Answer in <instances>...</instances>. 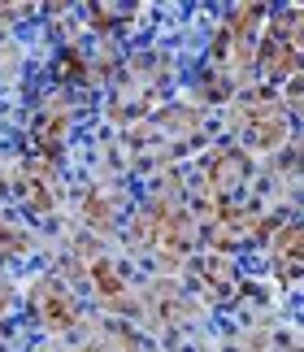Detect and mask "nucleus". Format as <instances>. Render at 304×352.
<instances>
[{"instance_id": "obj_1", "label": "nucleus", "mask_w": 304, "mask_h": 352, "mask_svg": "<svg viewBox=\"0 0 304 352\" xmlns=\"http://www.w3.org/2000/svg\"><path fill=\"white\" fill-rule=\"evenodd\" d=\"M304 70V9H279L261 26L257 74L265 83H292Z\"/></svg>"}, {"instance_id": "obj_2", "label": "nucleus", "mask_w": 304, "mask_h": 352, "mask_svg": "<svg viewBox=\"0 0 304 352\" xmlns=\"http://www.w3.org/2000/svg\"><path fill=\"white\" fill-rule=\"evenodd\" d=\"M261 13H265L261 5H248V9H230V18L222 22L209 65L230 78V87H239L243 74L257 70V44H261V26H265Z\"/></svg>"}, {"instance_id": "obj_3", "label": "nucleus", "mask_w": 304, "mask_h": 352, "mask_svg": "<svg viewBox=\"0 0 304 352\" xmlns=\"http://www.w3.org/2000/svg\"><path fill=\"white\" fill-rule=\"evenodd\" d=\"M235 126H239V140L248 148H257V153H270V148H279L287 140V109L283 100L265 96V91H257V96H248L239 104V113H235Z\"/></svg>"}, {"instance_id": "obj_4", "label": "nucleus", "mask_w": 304, "mask_h": 352, "mask_svg": "<svg viewBox=\"0 0 304 352\" xmlns=\"http://www.w3.org/2000/svg\"><path fill=\"white\" fill-rule=\"evenodd\" d=\"M274 265H279L283 278L304 274V226H287L274 243Z\"/></svg>"}, {"instance_id": "obj_5", "label": "nucleus", "mask_w": 304, "mask_h": 352, "mask_svg": "<svg viewBox=\"0 0 304 352\" xmlns=\"http://www.w3.org/2000/svg\"><path fill=\"white\" fill-rule=\"evenodd\" d=\"M287 104H292L296 113H304V70L292 78V83H287Z\"/></svg>"}]
</instances>
